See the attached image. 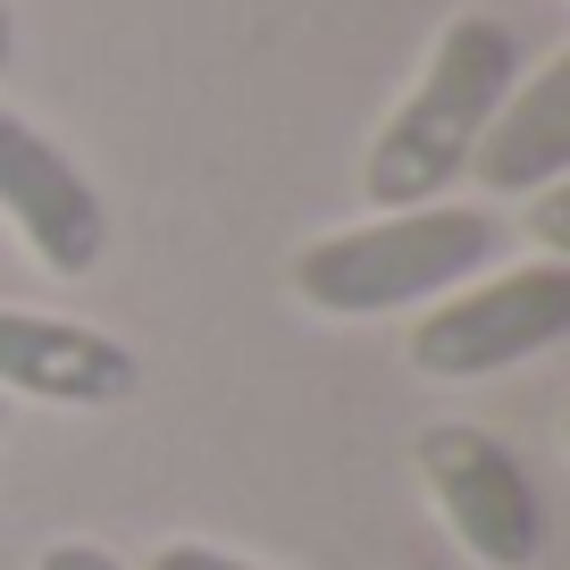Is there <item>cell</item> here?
Returning a JSON list of instances; mask_svg holds the SVG:
<instances>
[{"label":"cell","instance_id":"obj_1","mask_svg":"<svg viewBox=\"0 0 570 570\" xmlns=\"http://www.w3.org/2000/svg\"><path fill=\"white\" fill-rule=\"evenodd\" d=\"M529 76L512 18L495 9H462V18L436 26L420 76L403 85V101L386 109V126L370 135V160H361V194L377 210H420V202H445L453 177H470V151H479L487 118L512 101V85Z\"/></svg>","mask_w":570,"mask_h":570},{"label":"cell","instance_id":"obj_2","mask_svg":"<svg viewBox=\"0 0 570 570\" xmlns=\"http://www.w3.org/2000/svg\"><path fill=\"white\" fill-rule=\"evenodd\" d=\"M503 252L495 210L479 202H420V210H377L361 227H327L294 252V294L320 320H377V311L445 303Z\"/></svg>","mask_w":570,"mask_h":570},{"label":"cell","instance_id":"obj_3","mask_svg":"<svg viewBox=\"0 0 570 570\" xmlns=\"http://www.w3.org/2000/svg\"><path fill=\"white\" fill-rule=\"evenodd\" d=\"M570 336V261H529L503 277L453 285L436 311L411 320V370L420 377H495L512 361H537Z\"/></svg>","mask_w":570,"mask_h":570},{"label":"cell","instance_id":"obj_4","mask_svg":"<svg viewBox=\"0 0 570 570\" xmlns=\"http://www.w3.org/2000/svg\"><path fill=\"white\" fill-rule=\"evenodd\" d=\"M420 487L453 546L479 570H537L546 553V503H537L520 453L479 420H436L420 428Z\"/></svg>","mask_w":570,"mask_h":570},{"label":"cell","instance_id":"obj_5","mask_svg":"<svg viewBox=\"0 0 570 570\" xmlns=\"http://www.w3.org/2000/svg\"><path fill=\"white\" fill-rule=\"evenodd\" d=\"M0 218L51 277H92L109 252V210L92 177L9 101H0Z\"/></svg>","mask_w":570,"mask_h":570},{"label":"cell","instance_id":"obj_6","mask_svg":"<svg viewBox=\"0 0 570 570\" xmlns=\"http://www.w3.org/2000/svg\"><path fill=\"white\" fill-rule=\"evenodd\" d=\"M135 386H142L135 344L101 336L85 320H59V311L0 303V403L26 394V403H59V411H109Z\"/></svg>","mask_w":570,"mask_h":570},{"label":"cell","instance_id":"obj_7","mask_svg":"<svg viewBox=\"0 0 570 570\" xmlns=\"http://www.w3.org/2000/svg\"><path fill=\"white\" fill-rule=\"evenodd\" d=\"M470 177L503 202L570 177V51H553L546 68H529L512 85V101L487 118L479 151H470Z\"/></svg>","mask_w":570,"mask_h":570},{"label":"cell","instance_id":"obj_8","mask_svg":"<svg viewBox=\"0 0 570 570\" xmlns=\"http://www.w3.org/2000/svg\"><path fill=\"white\" fill-rule=\"evenodd\" d=\"M142 570H268V562H244V553L210 546V537H168V546H151Z\"/></svg>","mask_w":570,"mask_h":570},{"label":"cell","instance_id":"obj_9","mask_svg":"<svg viewBox=\"0 0 570 570\" xmlns=\"http://www.w3.org/2000/svg\"><path fill=\"white\" fill-rule=\"evenodd\" d=\"M35 570H126L109 546H92V537H51V546L35 553Z\"/></svg>","mask_w":570,"mask_h":570},{"label":"cell","instance_id":"obj_10","mask_svg":"<svg viewBox=\"0 0 570 570\" xmlns=\"http://www.w3.org/2000/svg\"><path fill=\"white\" fill-rule=\"evenodd\" d=\"M529 202H537V244H546V261H562V244H570V177L546 185V194H529Z\"/></svg>","mask_w":570,"mask_h":570},{"label":"cell","instance_id":"obj_11","mask_svg":"<svg viewBox=\"0 0 570 570\" xmlns=\"http://www.w3.org/2000/svg\"><path fill=\"white\" fill-rule=\"evenodd\" d=\"M9 59H18V18H9V0H0V76H9Z\"/></svg>","mask_w":570,"mask_h":570},{"label":"cell","instance_id":"obj_12","mask_svg":"<svg viewBox=\"0 0 570 570\" xmlns=\"http://www.w3.org/2000/svg\"><path fill=\"white\" fill-rule=\"evenodd\" d=\"M0 420H9V403H0Z\"/></svg>","mask_w":570,"mask_h":570}]
</instances>
